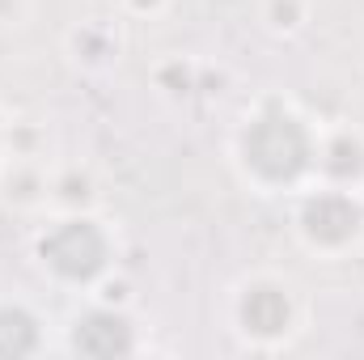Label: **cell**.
Returning a JSON list of instances; mask_svg holds the SVG:
<instances>
[{
  "label": "cell",
  "instance_id": "7",
  "mask_svg": "<svg viewBox=\"0 0 364 360\" xmlns=\"http://www.w3.org/2000/svg\"><path fill=\"white\" fill-rule=\"evenodd\" d=\"M38 318L26 309V305H13L4 301L0 305V356L13 360V356H30L38 352Z\"/></svg>",
  "mask_w": 364,
  "mask_h": 360
},
{
  "label": "cell",
  "instance_id": "5",
  "mask_svg": "<svg viewBox=\"0 0 364 360\" xmlns=\"http://www.w3.org/2000/svg\"><path fill=\"white\" fill-rule=\"evenodd\" d=\"M136 348V331L127 322V314L119 309H90L73 322V352L81 356H127Z\"/></svg>",
  "mask_w": 364,
  "mask_h": 360
},
{
  "label": "cell",
  "instance_id": "8",
  "mask_svg": "<svg viewBox=\"0 0 364 360\" xmlns=\"http://www.w3.org/2000/svg\"><path fill=\"white\" fill-rule=\"evenodd\" d=\"M0 144H4V127H0Z\"/></svg>",
  "mask_w": 364,
  "mask_h": 360
},
{
  "label": "cell",
  "instance_id": "4",
  "mask_svg": "<svg viewBox=\"0 0 364 360\" xmlns=\"http://www.w3.org/2000/svg\"><path fill=\"white\" fill-rule=\"evenodd\" d=\"M237 322L255 339H279L292 331V297L279 280H250L237 297Z\"/></svg>",
  "mask_w": 364,
  "mask_h": 360
},
{
  "label": "cell",
  "instance_id": "6",
  "mask_svg": "<svg viewBox=\"0 0 364 360\" xmlns=\"http://www.w3.org/2000/svg\"><path fill=\"white\" fill-rule=\"evenodd\" d=\"M318 170L339 186L364 179V140L352 132H339L331 144H318Z\"/></svg>",
  "mask_w": 364,
  "mask_h": 360
},
{
  "label": "cell",
  "instance_id": "3",
  "mask_svg": "<svg viewBox=\"0 0 364 360\" xmlns=\"http://www.w3.org/2000/svg\"><path fill=\"white\" fill-rule=\"evenodd\" d=\"M296 233L314 250H343L364 233V199L352 186L326 182L296 208Z\"/></svg>",
  "mask_w": 364,
  "mask_h": 360
},
{
  "label": "cell",
  "instance_id": "2",
  "mask_svg": "<svg viewBox=\"0 0 364 360\" xmlns=\"http://www.w3.org/2000/svg\"><path fill=\"white\" fill-rule=\"evenodd\" d=\"M38 259L64 284H93L110 268L114 246H110V233L93 216H64L47 225V233L38 238Z\"/></svg>",
  "mask_w": 364,
  "mask_h": 360
},
{
  "label": "cell",
  "instance_id": "1",
  "mask_svg": "<svg viewBox=\"0 0 364 360\" xmlns=\"http://www.w3.org/2000/svg\"><path fill=\"white\" fill-rule=\"evenodd\" d=\"M237 166L263 191H292L318 170V136L292 106L263 102L237 132Z\"/></svg>",
  "mask_w": 364,
  "mask_h": 360
}]
</instances>
